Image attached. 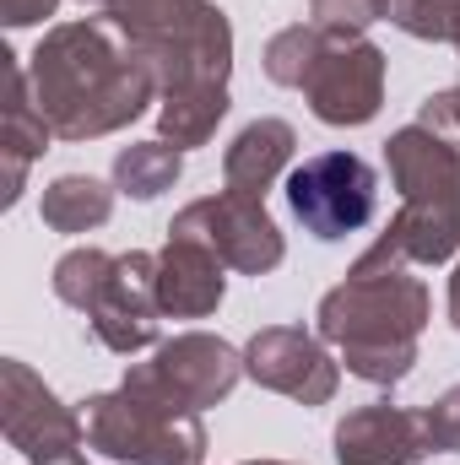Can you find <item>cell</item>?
<instances>
[{
  "instance_id": "obj_23",
  "label": "cell",
  "mask_w": 460,
  "mask_h": 465,
  "mask_svg": "<svg viewBox=\"0 0 460 465\" xmlns=\"http://www.w3.org/2000/svg\"><path fill=\"white\" fill-rule=\"evenodd\" d=\"M265 465H276V460H265Z\"/></svg>"
},
{
  "instance_id": "obj_9",
  "label": "cell",
  "mask_w": 460,
  "mask_h": 465,
  "mask_svg": "<svg viewBox=\"0 0 460 465\" xmlns=\"http://www.w3.org/2000/svg\"><path fill=\"white\" fill-rule=\"evenodd\" d=\"M233 379H238V357H233L223 341H212V336H185V341H174V347L157 351V362L130 368L125 384L152 390V395H163V401L195 411V406L223 401L233 390Z\"/></svg>"
},
{
  "instance_id": "obj_13",
  "label": "cell",
  "mask_w": 460,
  "mask_h": 465,
  "mask_svg": "<svg viewBox=\"0 0 460 465\" xmlns=\"http://www.w3.org/2000/svg\"><path fill=\"white\" fill-rule=\"evenodd\" d=\"M157 303L174 314H212L223 303V260L195 238H168L157 260Z\"/></svg>"
},
{
  "instance_id": "obj_21",
  "label": "cell",
  "mask_w": 460,
  "mask_h": 465,
  "mask_svg": "<svg viewBox=\"0 0 460 465\" xmlns=\"http://www.w3.org/2000/svg\"><path fill=\"white\" fill-rule=\"evenodd\" d=\"M49 11H55V0H5V22H11V27L38 22V16H49Z\"/></svg>"
},
{
  "instance_id": "obj_4",
  "label": "cell",
  "mask_w": 460,
  "mask_h": 465,
  "mask_svg": "<svg viewBox=\"0 0 460 465\" xmlns=\"http://www.w3.org/2000/svg\"><path fill=\"white\" fill-rule=\"evenodd\" d=\"M130 33L135 60L168 65V98L223 87L228 76V22L206 0H98Z\"/></svg>"
},
{
  "instance_id": "obj_22",
  "label": "cell",
  "mask_w": 460,
  "mask_h": 465,
  "mask_svg": "<svg viewBox=\"0 0 460 465\" xmlns=\"http://www.w3.org/2000/svg\"><path fill=\"white\" fill-rule=\"evenodd\" d=\"M450 320H455V331H460V271H455V287H450Z\"/></svg>"
},
{
  "instance_id": "obj_18",
  "label": "cell",
  "mask_w": 460,
  "mask_h": 465,
  "mask_svg": "<svg viewBox=\"0 0 460 465\" xmlns=\"http://www.w3.org/2000/svg\"><path fill=\"white\" fill-rule=\"evenodd\" d=\"M315 54H320V33H315V27H293V33H282V38L271 44L265 71H271L276 82H287V87H304V76H309Z\"/></svg>"
},
{
  "instance_id": "obj_16",
  "label": "cell",
  "mask_w": 460,
  "mask_h": 465,
  "mask_svg": "<svg viewBox=\"0 0 460 465\" xmlns=\"http://www.w3.org/2000/svg\"><path fill=\"white\" fill-rule=\"evenodd\" d=\"M115 179L125 184V195L152 201V195H163L179 179V152L174 146H157V141L152 146H130V152H119Z\"/></svg>"
},
{
  "instance_id": "obj_15",
  "label": "cell",
  "mask_w": 460,
  "mask_h": 465,
  "mask_svg": "<svg viewBox=\"0 0 460 465\" xmlns=\"http://www.w3.org/2000/svg\"><path fill=\"white\" fill-rule=\"evenodd\" d=\"M109 217V190L98 179H55L49 195H44V223H55L60 232H82V228H98Z\"/></svg>"
},
{
  "instance_id": "obj_10",
  "label": "cell",
  "mask_w": 460,
  "mask_h": 465,
  "mask_svg": "<svg viewBox=\"0 0 460 465\" xmlns=\"http://www.w3.org/2000/svg\"><path fill=\"white\" fill-rule=\"evenodd\" d=\"M315 114L325 124H363L379 114V87H385V54L374 44H336L320 49L309 76H304Z\"/></svg>"
},
{
  "instance_id": "obj_12",
  "label": "cell",
  "mask_w": 460,
  "mask_h": 465,
  "mask_svg": "<svg viewBox=\"0 0 460 465\" xmlns=\"http://www.w3.org/2000/svg\"><path fill=\"white\" fill-rule=\"evenodd\" d=\"M428 450V428L412 411L395 406H368L352 411L336 428V455L342 465H417Z\"/></svg>"
},
{
  "instance_id": "obj_20",
  "label": "cell",
  "mask_w": 460,
  "mask_h": 465,
  "mask_svg": "<svg viewBox=\"0 0 460 465\" xmlns=\"http://www.w3.org/2000/svg\"><path fill=\"white\" fill-rule=\"evenodd\" d=\"M423 428H428V450H460V384L423 417Z\"/></svg>"
},
{
  "instance_id": "obj_8",
  "label": "cell",
  "mask_w": 460,
  "mask_h": 465,
  "mask_svg": "<svg viewBox=\"0 0 460 465\" xmlns=\"http://www.w3.org/2000/svg\"><path fill=\"white\" fill-rule=\"evenodd\" d=\"M168 232L206 243L217 260H233L238 271H255V276L282 260V232L265 217V206L255 195H233V190L217 201H195Z\"/></svg>"
},
{
  "instance_id": "obj_19",
  "label": "cell",
  "mask_w": 460,
  "mask_h": 465,
  "mask_svg": "<svg viewBox=\"0 0 460 465\" xmlns=\"http://www.w3.org/2000/svg\"><path fill=\"white\" fill-rule=\"evenodd\" d=\"M379 11H385V0H315L320 27H331V33H357V27H368Z\"/></svg>"
},
{
  "instance_id": "obj_17",
  "label": "cell",
  "mask_w": 460,
  "mask_h": 465,
  "mask_svg": "<svg viewBox=\"0 0 460 465\" xmlns=\"http://www.w3.org/2000/svg\"><path fill=\"white\" fill-rule=\"evenodd\" d=\"M385 11L417 38H460V0H385Z\"/></svg>"
},
{
  "instance_id": "obj_11",
  "label": "cell",
  "mask_w": 460,
  "mask_h": 465,
  "mask_svg": "<svg viewBox=\"0 0 460 465\" xmlns=\"http://www.w3.org/2000/svg\"><path fill=\"white\" fill-rule=\"evenodd\" d=\"M249 373L282 395H298V401H331L336 390V368L331 357L315 347L304 331H265L249 341Z\"/></svg>"
},
{
  "instance_id": "obj_2",
  "label": "cell",
  "mask_w": 460,
  "mask_h": 465,
  "mask_svg": "<svg viewBox=\"0 0 460 465\" xmlns=\"http://www.w3.org/2000/svg\"><path fill=\"white\" fill-rule=\"evenodd\" d=\"M428 314V292L423 282H406L401 271L374 276V265H357L320 303V331L346 351L352 373L374 379V384H395L412 368V341L423 331Z\"/></svg>"
},
{
  "instance_id": "obj_14",
  "label": "cell",
  "mask_w": 460,
  "mask_h": 465,
  "mask_svg": "<svg viewBox=\"0 0 460 465\" xmlns=\"http://www.w3.org/2000/svg\"><path fill=\"white\" fill-rule=\"evenodd\" d=\"M287 152H293V130H287L282 119H260V124H249V130L228 146L233 195H255V201H260V190H265L271 173L287 163Z\"/></svg>"
},
{
  "instance_id": "obj_1",
  "label": "cell",
  "mask_w": 460,
  "mask_h": 465,
  "mask_svg": "<svg viewBox=\"0 0 460 465\" xmlns=\"http://www.w3.org/2000/svg\"><path fill=\"white\" fill-rule=\"evenodd\" d=\"M33 82H38V119H49L60 135H104L146 109L152 71L125 60L98 22L60 27L49 44L33 54Z\"/></svg>"
},
{
  "instance_id": "obj_6",
  "label": "cell",
  "mask_w": 460,
  "mask_h": 465,
  "mask_svg": "<svg viewBox=\"0 0 460 465\" xmlns=\"http://www.w3.org/2000/svg\"><path fill=\"white\" fill-rule=\"evenodd\" d=\"M87 439L115 460L135 465H195L206 455V428L195 422V411L135 384H125L119 395H98L87 406Z\"/></svg>"
},
{
  "instance_id": "obj_5",
  "label": "cell",
  "mask_w": 460,
  "mask_h": 465,
  "mask_svg": "<svg viewBox=\"0 0 460 465\" xmlns=\"http://www.w3.org/2000/svg\"><path fill=\"white\" fill-rule=\"evenodd\" d=\"M55 292L65 303H76L115 351H135L157 336L152 314L163 303H157V260L152 254L109 260L104 249H76L60 260Z\"/></svg>"
},
{
  "instance_id": "obj_7",
  "label": "cell",
  "mask_w": 460,
  "mask_h": 465,
  "mask_svg": "<svg viewBox=\"0 0 460 465\" xmlns=\"http://www.w3.org/2000/svg\"><path fill=\"white\" fill-rule=\"evenodd\" d=\"M287 206L315 238H346V232L368 228L374 206H379V179L363 157L352 152H325L309 157L304 168L287 173Z\"/></svg>"
},
{
  "instance_id": "obj_3",
  "label": "cell",
  "mask_w": 460,
  "mask_h": 465,
  "mask_svg": "<svg viewBox=\"0 0 460 465\" xmlns=\"http://www.w3.org/2000/svg\"><path fill=\"white\" fill-rule=\"evenodd\" d=\"M390 168L401 179L406 206L374 254L379 260H390V254L445 260L460 243V146L434 135L428 124H412L390 141Z\"/></svg>"
}]
</instances>
